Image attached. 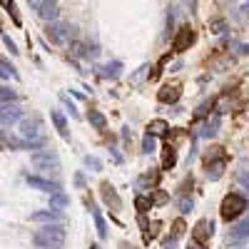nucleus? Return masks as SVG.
Segmentation results:
<instances>
[{
    "instance_id": "nucleus-1",
    "label": "nucleus",
    "mask_w": 249,
    "mask_h": 249,
    "mask_svg": "<svg viewBox=\"0 0 249 249\" xmlns=\"http://www.w3.org/2000/svg\"><path fill=\"white\" fill-rule=\"evenodd\" d=\"M247 210V199L237 192H230L224 199H222V207H219V214L224 222H234L237 217H242Z\"/></svg>"
},
{
    "instance_id": "nucleus-2",
    "label": "nucleus",
    "mask_w": 249,
    "mask_h": 249,
    "mask_svg": "<svg viewBox=\"0 0 249 249\" xmlns=\"http://www.w3.org/2000/svg\"><path fill=\"white\" fill-rule=\"evenodd\" d=\"M195 43V30L190 25H182L172 40V50L175 53H184V50H190V45Z\"/></svg>"
},
{
    "instance_id": "nucleus-3",
    "label": "nucleus",
    "mask_w": 249,
    "mask_h": 249,
    "mask_svg": "<svg viewBox=\"0 0 249 249\" xmlns=\"http://www.w3.org/2000/svg\"><path fill=\"white\" fill-rule=\"evenodd\" d=\"M210 237H212V222L210 219H199L195 224V230H192V242L197 247H204L207 242H210Z\"/></svg>"
},
{
    "instance_id": "nucleus-4",
    "label": "nucleus",
    "mask_w": 249,
    "mask_h": 249,
    "mask_svg": "<svg viewBox=\"0 0 249 249\" xmlns=\"http://www.w3.org/2000/svg\"><path fill=\"white\" fill-rule=\"evenodd\" d=\"M175 162H177L175 144H172V142H164V147H162V170H172Z\"/></svg>"
},
{
    "instance_id": "nucleus-5",
    "label": "nucleus",
    "mask_w": 249,
    "mask_h": 249,
    "mask_svg": "<svg viewBox=\"0 0 249 249\" xmlns=\"http://www.w3.org/2000/svg\"><path fill=\"white\" fill-rule=\"evenodd\" d=\"M179 95H182L179 85H164V88L157 92V100H160V102H177Z\"/></svg>"
},
{
    "instance_id": "nucleus-6",
    "label": "nucleus",
    "mask_w": 249,
    "mask_h": 249,
    "mask_svg": "<svg viewBox=\"0 0 249 249\" xmlns=\"http://www.w3.org/2000/svg\"><path fill=\"white\" fill-rule=\"evenodd\" d=\"M102 197H105L107 204H112V210H115V212L120 210V197L115 195V190H112L110 184H102Z\"/></svg>"
},
{
    "instance_id": "nucleus-7",
    "label": "nucleus",
    "mask_w": 249,
    "mask_h": 249,
    "mask_svg": "<svg viewBox=\"0 0 249 249\" xmlns=\"http://www.w3.org/2000/svg\"><path fill=\"white\" fill-rule=\"evenodd\" d=\"M135 207H137L140 214H144V212L152 210V199H150V197H137V199H135Z\"/></svg>"
},
{
    "instance_id": "nucleus-8",
    "label": "nucleus",
    "mask_w": 249,
    "mask_h": 249,
    "mask_svg": "<svg viewBox=\"0 0 249 249\" xmlns=\"http://www.w3.org/2000/svg\"><path fill=\"white\" fill-rule=\"evenodd\" d=\"M147 130H152L155 135H164V132L170 130V124L164 122V120H155V122H150V127H147Z\"/></svg>"
},
{
    "instance_id": "nucleus-9",
    "label": "nucleus",
    "mask_w": 249,
    "mask_h": 249,
    "mask_svg": "<svg viewBox=\"0 0 249 249\" xmlns=\"http://www.w3.org/2000/svg\"><path fill=\"white\" fill-rule=\"evenodd\" d=\"M40 15H43V18H55V15H57V8H55L53 0H48V3L40 8Z\"/></svg>"
},
{
    "instance_id": "nucleus-10",
    "label": "nucleus",
    "mask_w": 249,
    "mask_h": 249,
    "mask_svg": "<svg viewBox=\"0 0 249 249\" xmlns=\"http://www.w3.org/2000/svg\"><path fill=\"white\" fill-rule=\"evenodd\" d=\"M182 234H184V222L177 219V222L172 224V237H182Z\"/></svg>"
},
{
    "instance_id": "nucleus-11",
    "label": "nucleus",
    "mask_w": 249,
    "mask_h": 249,
    "mask_svg": "<svg viewBox=\"0 0 249 249\" xmlns=\"http://www.w3.org/2000/svg\"><path fill=\"white\" fill-rule=\"evenodd\" d=\"M150 199H152V204H164V202H167V195L157 190V192H155V195H152Z\"/></svg>"
},
{
    "instance_id": "nucleus-12",
    "label": "nucleus",
    "mask_w": 249,
    "mask_h": 249,
    "mask_svg": "<svg viewBox=\"0 0 249 249\" xmlns=\"http://www.w3.org/2000/svg\"><path fill=\"white\" fill-rule=\"evenodd\" d=\"M90 117H92V122L97 124V127H105V120H102V115H95V112H92Z\"/></svg>"
},
{
    "instance_id": "nucleus-13",
    "label": "nucleus",
    "mask_w": 249,
    "mask_h": 249,
    "mask_svg": "<svg viewBox=\"0 0 249 249\" xmlns=\"http://www.w3.org/2000/svg\"><path fill=\"white\" fill-rule=\"evenodd\" d=\"M212 28H214V33H222V20H214Z\"/></svg>"
},
{
    "instance_id": "nucleus-14",
    "label": "nucleus",
    "mask_w": 249,
    "mask_h": 249,
    "mask_svg": "<svg viewBox=\"0 0 249 249\" xmlns=\"http://www.w3.org/2000/svg\"><path fill=\"white\" fill-rule=\"evenodd\" d=\"M30 3H33V5H35V8H43V5H45V3H48V0H30Z\"/></svg>"
},
{
    "instance_id": "nucleus-15",
    "label": "nucleus",
    "mask_w": 249,
    "mask_h": 249,
    "mask_svg": "<svg viewBox=\"0 0 249 249\" xmlns=\"http://www.w3.org/2000/svg\"><path fill=\"white\" fill-rule=\"evenodd\" d=\"M242 10H244V15H249V0H244V5H242Z\"/></svg>"
}]
</instances>
